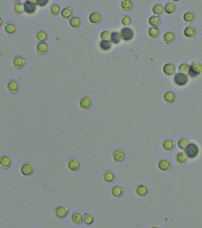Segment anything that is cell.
Listing matches in <instances>:
<instances>
[{
	"label": "cell",
	"instance_id": "1",
	"mask_svg": "<svg viewBox=\"0 0 202 228\" xmlns=\"http://www.w3.org/2000/svg\"><path fill=\"white\" fill-rule=\"evenodd\" d=\"M69 212V209L68 207L60 205L56 206L53 211V215L54 217L59 220H63L65 219Z\"/></svg>",
	"mask_w": 202,
	"mask_h": 228
},
{
	"label": "cell",
	"instance_id": "2",
	"mask_svg": "<svg viewBox=\"0 0 202 228\" xmlns=\"http://www.w3.org/2000/svg\"><path fill=\"white\" fill-rule=\"evenodd\" d=\"M202 72V64L199 61H193L190 65L189 74L192 77L199 75Z\"/></svg>",
	"mask_w": 202,
	"mask_h": 228
},
{
	"label": "cell",
	"instance_id": "3",
	"mask_svg": "<svg viewBox=\"0 0 202 228\" xmlns=\"http://www.w3.org/2000/svg\"><path fill=\"white\" fill-rule=\"evenodd\" d=\"M21 174L24 177H30L34 172L33 165L29 162H25L23 163L20 169Z\"/></svg>",
	"mask_w": 202,
	"mask_h": 228
},
{
	"label": "cell",
	"instance_id": "4",
	"mask_svg": "<svg viewBox=\"0 0 202 228\" xmlns=\"http://www.w3.org/2000/svg\"><path fill=\"white\" fill-rule=\"evenodd\" d=\"M199 152V147L197 145L194 143H190L185 150V153L187 155L188 158L194 159L198 155Z\"/></svg>",
	"mask_w": 202,
	"mask_h": 228
},
{
	"label": "cell",
	"instance_id": "5",
	"mask_svg": "<svg viewBox=\"0 0 202 228\" xmlns=\"http://www.w3.org/2000/svg\"><path fill=\"white\" fill-rule=\"evenodd\" d=\"M67 168L70 171L77 172L80 168V163L79 160L74 157L71 158L68 160L67 162Z\"/></svg>",
	"mask_w": 202,
	"mask_h": 228
},
{
	"label": "cell",
	"instance_id": "6",
	"mask_svg": "<svg viewBox=\"0 0 202 228\" xmlns=\"http://www.w3.org/2000/svg\"><path fill=\"white\" fill-rule=\"evenodd\" d=\"M112 159L115 163H120L123 162L126 157L125 153L121 149H116L112 153Z\"/></svg>",
	"mask_w": 202,
	"mask_h": 228
},
{
	"label": "cell",
	"instance_id": "7",
	"mask_svg": "<svg viewBox=\"0 0 202 228\" xmlns=\"http://www.w3.org/2000/svg\"><path fill=\"white\" fill-rule=\"evenodd\" d=\"M176 70V68L174 64L171 62H167L164 65L163 71L166 76L171 77L175 74Z\"/></svg>",
	"mask_w": 202,
	"mask_h": 228
},
{
	"label": "cell",
	"instance_id": "8",
	"mask_svg": "<svg viewBox=\"0 0 202 228\" xmlns=\"http://www.w3.org/2000/svg\"><path fill=\"white\" fill-rule=\"evenodd\" d=\"M120 36L122 39H123L124 40L129 41L133 39L134 36V32L131 28L125 27L121 30Z\"/></svg>",
	"mask_w": 202,
	"mask_h": 228
},
{
	"label": "cell",
	"instance_id": "9",
	"mask_svg": "<svg viewBox=\"0 0 202 228\" xmlns=\"http://www.w3.org/2000/svg\"><path fill=\"white\" fill-rule=\"evenodd\" d=\"M175 83L179 86H183L187 84L188 82V77L187 75L183 74L181 73H177L176 74L174 77Z\"/></svg>",
	"mask_w": 202,
	"mask_h": 228
},
{
	"label": "cell",
	"instance_id": "10",
	"mask_svg": "<svg viewBox=\"0 0 202 228\" xmlns=\"http://www.w3.org/2000/svg\"><path fill=\"white\" fill-rule=\"evenodd\" d=\"M158 169L163 172H166L171 169V165L168 160L166 159H160L157 163Z\"/></svg>",
	"mask_w": 202,
	"mask_h": 228
},
{
	"label": "cell",
	"instance_id": "11",
	"mask_svg": "<svg viewBox=\"0 0 202 228\" xmlns=\"http://www.w3.org/2000/svg\"><path fill=\"white\" fill-rule=\"evenodd\" d=\"M92 106V101L87 96H84L79 101V107L84 110L89 109Z\"/></svg>",
	"mask_w": 202,
	"mask_h": 228
},
{
	"label": "cell",
	"instance_id": "12",
	"mask_svg": "<svg viewBox=\"0 0 202 228\" xmlns=\"http://www.w3.org/2000/svg\"><path fill=\"white\" fill-rule=\"evenodd\" d=\"M71 221L75 225H80L84 222V216L80 212H74L71 217Z\"/></svg>",
	"mask_w": 202,
	"mask_h": 228
},
{
	"label": "cell",
	"instance_id": "13",
	"mask_svg": "<svg viewBox=\"0 0 202 228\" xmlns=\"http://www.w3.org/2000/svg\"><path fill=\"white\" fill-rule=\"evenodd\" d=\"M12 164V159L8 156H2L0 159V167L3 169L10 168Z\"/></svg>",
	"mask_w": 202,
	"mask_h": 228
},
{
	"label": "cell",
	"instance_id": "14",
	"mask_svg": "<svg viewBox=\"0 0 202 228\" xmlns=\"http://www.w3.org/2000/svg\"><path fill=\"white\" fill-rule=\"evenodd\" d=\"M124 188H122L121 186L120 185H115L114 187H113L111 189V191H110V193H111V195L115 197V198H119L120 197L123 192H124Z\"/></svg>",
	"mask_w": 202,
	"mask_h": 228
},
{
	"label": "cell",
	"instance_id": "15",
	"mask_svg": "<svg viewBox=\"0 0 202 228\" xmlns=\"http://www.w3.org/2000/svg\"><path fill=\"white\" fill-rule=\"evenodd\" d=\"M103 179L107 183H111L116 180L115 175L111 170H107L103 174Z\"/></svg>",
	"mask_w": 202,
	"mask_h": 228
},
{
	"label": "cell",
	"instance_id": "16",
	"mask_svg": "<svg viewBox=\"0 0 202 228\" xmlns=\"http://www.w3.org/2000/svg\"><path fill=\"white\" fill-rule=\"evenodd\" d=\"M135 192L138 196L142 197L147 195L148 192V189L145 185L139 184L136 187L135 189Z\"/></svg>",
	"mask_w": 202,
	"mask_h": 228
},
{
	"label": "cell",
	"instance_id": "17",
	"mask_svg": "<svg viewBox=\"0 0 202 228\" xmlns=\"http://www.w3.org/2000/svg\"><path fill=\"white\" fill-rule=\"evenodd\" d=\"M188 157L186 153L184 152H179L177 153L175 156V160L176 163L180 165H183L186 163L187 161Z\"/></svg>",
	"mask_w": 202,
	"mask_h": 228
},
{
	"label": "cell",
	"instance_id": "18",
	"mask_svg": "<svg viewBox=\"0 0 202 228\" xmlns=\"http://www.w3.org/2000/svg\"><path fill=\"white\" fill-rule=\"evenodd\" d=\"M7 88L10 92L12 93H15L19 89V84L15 80H12L8 83L7 85Z\"/></svg>",
	"mask_w": 202,
	"mask_h": 228
},
{
	"label": "cell",
	"instance_id": "19",
	"mask_svg": "<svg viewBox=\"0 0 202 228\" xmlns=\"http://www.w3.org/2000/svg\"><path fill=\"white\" fill-rule=\"evenodd\" d=\"M24 11L28 14H33L35 12L36 10V5L27 1L24 2Z\"/></svg>",
	"mask_w": 202,
	"mask_h": 228
},
{
	"label": "cell",
	"instance_id": "20",
	"mask_svg": "<svg viewBox=\"0 0 202 228\" xmlns=\"http://www.w3.org/2000/svg\"><path fill=\"white\" fill-rule=\"evenodd\" d=\"M101 20V16L98 12H92L89 16V20L93 24H97Z\"/></svg>",
	"mask_w": 202,
	"mask_h": 228
},
{
	"label": "cell",
	"instance_id": "21",
	"mask_svg": "<svg viewBox=\"0 0 202 228\" xmlns=\"http://www.w3.org/2000/svg\"><path fill=\"white\" fill-rule=\"evenodd\" d=\"M163 99L164 101L166 103L171 104L175 101L176 96L174 93L172 92H167L163 96Z\"/></svg>",
	"mask_w": 202,
	"mask_h": 228
},
{
	"label": "cell",
	"instance_id": "22",
	"mask_svg": "<svg viewBox=\"0 0 202 228\" xmlns=\"http://www.w3.org/2000/svg\"><path fill=\"white\" fill-rule=\"evenodd\" d=\"M48 49L49 48H48V45L43 42L39 43L36 45V51L39 54H40V55L46 54L48 52Z\"/></svg>",
	"mask_w": 202,
	"mask_h": 228
},
{
	"label": "cell",
	"instance_id": "23",
	"mask_svg": "<svg viewBox=\"0 0 202 228\" xmlns=\"http://www.w3.org/2000/svg\"><path fill=\"white\" fill-rule=\"evenodd\" d=\"M175 145H176L175 143L173 140H169V139H166L163 142V147L165 150L169 152V151L173 150L174 149Z\"/></svg>",
	"mask_w": 202,
	"mask_h": 228
},
{
	"label": "cell",
	"instance_id": "24",
	"mask_svg": "<svg viewBox=\"0 0 202 228\" xmlns=\"http://www.w3.org/2000/svg\"><path fill=\"white\" fill-rule=\"evenodd\" d=\"M196 34V31L194 27L192 26L186 27L184 30V36L188 38H192L194 37Z\"/></svg>",
	"mask_w": 202,
	"mask_h": 228
},
{
	"label": "cell",
	"instance_id": "25",
	"mask_svg": "<svg viewBox=\"0 0 202 228\" xmlns=\"http://www.w3.org/2000/svg\"><path fill=\"white\" fill-rule=\"evenodd\" d=\"M94 221V217L91 213H85L84 215V223L87 226L91 225Z\"/></svg>",
	"mask_w": 202,
	"mask_h": 228
},
{
	"label": "cell",
	"instance_id": "26",
	"mask_svg": "<svg viewBox=\"0 0 202 228\" xmlns=\"http://www.w3.org/2000/svg\"><path fill=\"white\" fill-rule=\"evenodd\" d=\"M13 65L17 68H21L25 64V60L21 57H16L12 61Z\"/></svg>",
	"mask_w": 202,
	"mask_h": 228
},
{
	"label": "cell",
	"instance_id": "27",
	"mask_svg": "<svg viewBox=\"0 0 202 228\" xmlns=\"http://www.w3.org/2000/svg\"><path fill=\"white\" fill-rule=\"evenodd\" d=\"M175 38V35L171 32H166L163 35V40L167 44L173 42Z\"/></svg>",
	"mask_w": 202,
	"mask_h": 228
},
{
	"label": "cell",
	"instance_id": "28",
	"mask_svg": "<svg viewBox=\"0 0 202 228\" xmlns=\"http://www.w3.org/2000/svg\"><path fill=\"white\" fill-rule=\"evenodd\" d=\"M16 26L15 24L12 22H8L4 26V30L6 33L12 35L15 32Z\"/></svg>",
	"mask_w": 202,
	"mask_h": 228
},
{
	"label": "cell",
	"instance_id": "29",
	"mask_svg": "<svg viewBox=\"0 0 202 228\" xmlns=\"http://www.w3.org/2000/svg\"><path fill=\"white\" fill-rule=\"evenodd\" d=\"M183 19H184V21L186 23L190 24L194 20L195 16H194L193 12H187L184 13V14L183 16Z\"/></svg>",
	"mask_w": 202,
	"mask_h": 228
},
{
	"label": "cell",
	"instance_id": "30",
	"mask_svg": "<svg viewBox=\"0 0 202 228\" xmlns=\"http://www.w3.org/2000/svg\"><path fill=\"white\" fill-rule=\"evenodd\" d=\"M179 72L184 75H188L190 71V66L187 63H183L178 67Z\"/></svg>",
	"mask_w": 202,
	"mask_h": 228
},
{
	"label": "cell",
	"instance_id": "31",
	"mask_svg": "<svg viewBox=\"0 0 202 228\" xmlns=\"http://www.w3.org/2000/svg\"><path fill=\"white\" fill-rule=\"evenodd\" d=\"M132 2L131 0H122L120 4V6L122 10L124 11H129L132 8Z\"/></svg>",
	"mask_w": 202,
	"mask_h": 228
},
{
	"label": "cell",
	"instance_id": "32",
	"mask_svg": "<svg viewBox=\"0 0 202 228\" xmlns=\"http://www.w3.org/2000/svg\"><path fill=\"white\" fill-rule=\"evenodd\" d=\"M176 5L172 2H168L165 4L164 11L168 14H171L176 10Z\"/></svg>",
	"mask_w": 202,
	"mask_h": 228
},
{
	"label": "cell",
	"instance_id": "33",
	"mask_svg": "<svg viewBox=\"0 0 202 228\" xmlns=\"http://www.w3.org/2000/svg\"><path fill=\"white\" fill-rule=\"evenodd\" d=\"M149 24L153 27H157L161 23V19L158 16H151L148 20Z\"/></svg>",
	"mask_w": 202,
	"mask_h": 228
},
{
	"label": "cell",
	"instance_id": "34",
	"mask_svg": "<svg viewBox=\"0 0 202 228\" xmlns=\"http://www.w3.org/2000/svg\"><path fill=\"white\" fill-rule=\"evenodd\" d=\"M189 145V141L186 138H181L178 140V147L181 150H186Z\"/></svg>",
	"mask_w": 202,
	"mask_h": 228
},
{
	"label": "cell",
	"instance_id": "35",
	"mask_svg": "<svg viewBox=\"0 0 202 228\" xmlns=\"http://www.w3.org/2000/svg\"><path fill=\"white\" fill-rule=\"evenodd\" d=\"M159 34V30L156 27H151L148 30V35L151 38H153V39L156 38L158 36Z\"/></svg>",
	"mask_w": 202,
	"mask_h": 228
},
{
	"label": "cell",
	"instance_id": "36",
	"mask_svg": "<svg viewBox=\"0 0 202 228\" xmlns=\"http://www.w3.org/2000/svg\"><path fill=\"white\" fill-rule=\"evenodd\" d=\"M152 11L154 14L160 16L163 14L164 12V9H163V6L161 4H155L154 5H153L152 8Z\"/></svg>",
	"mask_w": 202,
	"mask_h": 228
},
{
	"label": "cell",
	"instance_id": "37",
	"mask_svg": "<svg viewBox=\"0 0 202 228\" xmlns=\"http://www.w3.org/2000/svg\"><path fill=\"white\" fill-rule=\"evenodd\" d=\"M72 10L70 8H65L61 12V16L65 19H68L72 16Z\"/></svg>",
	"mask_w": 202,
	"mask_h": 228
},
{
	"label": "cell",
	"instance_id": "38",
	"mask_svg": "<svg viewBox=\"0 0 202 228\" xmlns=\"http://www.w3.org/2000/svg\"><path fill=\"white\" fill-rule=\"evenodd\" d=\"M47 34L44 31H39L36 34V39L37 41L43 42L47 39Z\"/></svg>",
	"mask_w": 202,
	"mask_h": 228
},
{
	"label": "cell",
	"instance_id": "39",
	"mask_svg": "<svg viewBox=\"0 0 202 228\" xmlns=\"http://www.w3.org/2000/svg\"><path fill=\"white\" fill-rule=\"evenodd\" d=\"M81 24V20L77 17H74L70 20V25L72 28H77Z\"/></svg>",
	"mask_w": 202,
	"mask_h": 228
},
{
	"label": "cell",
	"instance_id": "40",
	"mask_svg": "<svg viewBox=\"0 0 202 228\" xmlns=\"http://www.w3.org/2000/svg\"><path fill=\"white\" fill-rule=\"evenodd\" d=\"M13 10H14V12L15 13L21 14L24 11V4L21 2L17 3L16 4L14 5L13 7Z\"/></svg>",
	"mask_w": 202,
	"mask_h": 228
},
{
	"label": "cell",
	"instance_id": "41",
	"mask_svg": "<svg viewBox=\"0 0 202 228\" xmlns=\"http://www.w3.org/2000/svg\"><path fill=\"white\" fill-rule=\"evenodd\" d=\"M111 37V34L110 32L107 30L103 31L100 34V39L102 40H106V41H110Z\"/></svg>",
	"mask_w": 202,
	"mask_h": 228
},
{
	"label": "cell",
	"instance_id": "42",
	"mask_svg": "<svg viewBox=\"0 0 202 228\" xmlns=\"http://www.w3.org/2000/svg\"><path fill=\"white\" fill-rule=\"evenodd\" d=\"M121 36L120 34L118 32H113L111 33V40L115 44H118L121 40Z\"/></svg>",
	"mask_w": 202,
	"mask_h": 228
},
{
	"label": "cell",
	"instance_id": "43",
	"mask_svg": "<svg viewBox=\"0 0 202 228\" xmlns=\"http://www.w3.org/2000/svg\"><path fill=\"white\" fill-rule=\"evenodd\" d=\"M100 48L104 51H108L111 47V44L110 41L102 40L100 44Z\"/></svg>",
	"mask_w": 202,
	"mask_h": 228
},
{
	"label": "cell",
	"instance_id": "44",
	"mask_svg": "<svg viewBox=\"0 0 202 228\" xmlns=\"http://www.w3.org/2000/svg\"><path fill=\"white\" fill-rule=\"evenodd\" d=\"M49 11L50 12L53 14V15H57L59 14V12H60V8L58 5H56V4H54V5H52L50 9H49Z\"/></svg>",
	"mask_w": 202,
	"mask_h": 228
},
{
	"label": "cell",
	"instance_id": "45",
	"mask_svg": "<svg viewBox=\"0 0 202 228\" xmlns=\"http://www.w3.org/2000/svg\"><path fill=\"white\" fill-rule=\"evenodd\" d=\"M122 23L124 26H128L131 23V18L128 16H125L122 19Z\"/></svg>",
	"mask_w": 202,
	"mask_h": 228
},
{
	"label": "cell",
	"instance_id": "46",
	"mask_svg": "<svg viewBox=\"0 0 202 228\" xmlns=\"http://www.w3.org/2000/svg\"><path fill=\"white\" fill-rule=\"evenodd\" d=\"M49 0H37V5L40 7H44L47 5Z\"/></svg>",
	"mask_w": 202,
	"mask_h": 228
},
{
	"label": "cell",
	"instance_id": "47",
	"mask_svg": "<svg viewBox=\"0 0 202 228\" xmlns=\"http://www.w3.org/2000/svg\"><path fill=\"white\" fill-rule=\"evenodd\" d=\"M27 1H29V2H32V3H33V4H37V0H27Z\"/></svg>",
	"mask_w": 202,
	"mask_h": 228
},
{
	"label": "cell",
	"instance_id": "48",
	"mask_svg": "<svg viewBox=\"0 0 202 228\" xmlns=\"http://www.w3.org/2000/svg\"><path fill=\"white\" fill-rule=\"evenodd\" d=\"M12 1H14V2H18V1H20L21 0H12Z\"/></svg>",
	"mask_w": 202,
	"mask_h": 228
},
{
	"label": "cell",
	"instance_id": "49",
	"mask_svg": "<svg viewBox=\"0 0 202 228\" xmlns=\"http://www.w3.org/2000/svg\"><path fill=\"white\" fill-rule=\"evenodd\" d=\"M173 1H175V2H177V1H179L180 0H173Z\"/></svg>",
	"mask_w": 202,
	"mask_h": 228
}]
</instances>
